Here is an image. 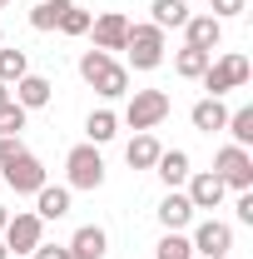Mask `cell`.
Masks as SVG:
<instances>
[{
    "mask_svg": "<svg viewBox=\"0 0 253 259\" xmlns=\"http://www.w3.org/2000/svg\"><path fill=\"white\" fill-rule=\"evenodd\" d=\"M169 110H174V100L164 95V90H134L129 105H124V125L134 130V135H149L154 125L169 120Z\"/></svg>",
    "mask_w": 253,
    "mask_h": 259,
    "instance_id": "obj_2",
    "label": "cell"
},
{
    "mask_svg": "<svg viewBox=\"0 0 253 259\" xmlns=\"http://www.w3.org/2000/svg\"><path fill=\"white\" fill-rule=\"evenodd\" d=\"M214 259H228V254H214Z\"/></svg>",
    "mask_w": 253,
    "mask_h": 259,
    "instance_id": "obj_38",
    "label": "cell"
},
{
    "mask_svg": "<svg viewBox=\"0 0 253 259\" xmlns=\"http://www.w3.org/2000/svg\"><path fill=\"white\" fill-rule=\"evenodd\" d=\"M85 135H90V145L114 140V135H119V115H114V110H95V115L85 120Z\"/></svg>",
    "mask_w": 253,
    "mask_h": 259,
    "instance_id": "obj_22",
    "label": "cell"
},
{
    "mask_svg": "<svg viewBox=\"0 0 253 259\" xmlns=\"http://www.w3.org/2000/svg\"><path fill=\"white\" fill-rule=\"evenodd\" d=\"M0 239H5V249H10V254H35V244H45V220H40L35 209H20V214H10V220H5Z\"/></svg>",
    "mask_w": 253,
    "mask_h": 259,
    "instance_id": "obj_4",
    "label": "cell"
},
{
    "mask_svg": "<svg viewBox=\"0 0 253 259\" xmlns=\"http://www.w3.org/2000/svg\"><path fill=\"white\" fill-rule=\"evenodd\" d=\"M50 95H55V85L45 75H20L15 80V105H25V110H45Z\"/></svg>",
    "mask_w": 253,
    "mask_h": 259,
    "instance_id": "obj_13",
    "label": "cell"
},
{
    "mask_svg": "<svg viewBox=\"0 0 253 259\" xmlns=\"http://www.w3.org/2000/svg\"><path fill=\"white\" fill-rule=\"evenodd\" d=\"M104 249H109V234L99 225H80L75 239H70V254H80V259H104Z\"/></svg>",
    "mask_w": 253,
    "mask_h": 259,
    "instance_id": "obj_16",
    "label": "cell"
},
{
    "mask_svg": "<svg viewBox=\"0 0 253 259\" xmlns=\"http://www.w3.org/2000/svg\"><path fill=\"white\" fill-rule=\"evenodd\" d=\"M0 175H5V185H10V190H15V194H35V190H40V185H50V175H45V164L35 160L30 150H25L20 160H10V164H5V169H0Z\"/></svg>",
    "mask_w": 253,
    "mask_h": 259,
    "instance_id": "obj_8",
    "label": "cell"
},
{
    "mask_svg": "<svg viewBox=\"0 0 253 259\" xmlns=\"http://www.w3.org/2000/svg\"><path fill=\"white\" fill-rule=\"evenodd\" d=\"M124 55H129L134 70H159L164 65V30H154V25H129Z\"/></svg>",
    "mask_w": 253,
    "mask_h": 259,
    "instance_id": "obj_6",
    "label": "cell"
},
{
    "mask_svg": "<svg viewBox=\"0 0 253 259\" xmlns=\"http://www.w3.org/2000/svg\"><path fill=\"white\" fill-rule=\"evenodd\" d=\"M228 135H233V145H243L248 150L253 145V105H243V110H228Z\"/></svg>",
    "mask_w": 253,
    "mask_h": 259,
    "instance_id": "obj_24",
    "label": "cell"
},
{
    "mask_svg": "<svg viewBox=\"0 0 253 259\" xmlns=\"http://www.w3.org/2000/svg\"><path fill=\"white\" fill-rule=\"evenodd\" d=\"M233 209H238L243 225H253V190H238V204H233Z\"/></svg>",
    "mask_w": 253,
    "mask_h": 259,
    "instance_id": "obj_31",
    "label": "cell"
},
{
    "mask_svg": "<svg viewBox=\"0 0 253 259\" xmlns=\"http://www.w3.org/2000/svg\"><path fill=\"white\" fill-rule=\"evenodd\" d=\"M184 40H189L194 50H219V40H223V20H214V15H189L184 20Z\"/></svg>",
    "mask_w": 253,
    "mask_h": 259,
    "instance_id": "obj_12",
    "label": "cell"
},
{
    "mask_svg": "<svg viewBox=\"0 0 253 259\" xmlns=\"http://www.w3.org/2000/svg\"><path fill=\"white\" fill-rule=\"evenodd\" d=\"M194 254H204V259H214V254H228L233 249V229L223 225V220H204V225L194 229Z\"/></svg>",
    "mask_w": 253,
    "mask_h": 259,
    "instance_id": "obj_9",
    "label": "cell"
},
{
    "mask_svg": "<svg viewBox=\"0 0 253 259\" xmlns=\"http://www.w3.org/2000/svg\"><path fill=\"white\" fill-rule=\"evenodd\" d=\"M243 10H248V0H214L209 15H214V20H233V15H243Z\"/></svg>",
    "mask_w": 253,
    "mask_h": 259,
    "instance_id": "obj_30",
    "label": "cell"
},
{
    "mask_svg": "<svg viewBox=\"0 0 253 259\" xmlns=\"http://www.w3.org/2000/svg\"><path fill=\"white\" fill-rule=\"evenodd\" d=\"M124 160H129V169H154L159 140H154V135H134V140L124 145Z\"/></svg>",
    "mask_w": 253,
    "mask_h": 259,
    "instance_id": "obj_20",
    "label": "cell"
},
{
    "mask_svg": "<svg viewBox=\"0 0 253 259\" xmlns=\"http://www.w3.org/2000/svg\"><path fill=\"white\" fill-rule=\"evenodd\" d=\"M149 25L154 30H184V20H189V0H154L149 5Z\"/></svg>",
    "mask_w": 253,
    "mask_h": 259,
    "instance_id": "obj_18",
    "label": "cell"
},
{
    "mask_svg": "<svg viewBox=\"0 0 253 259\" xmlns=\"http://www.w3.org/2000/svg\"><path fill=\"white\" fill-rule=\"evenodd\" d=\"M0 259H10V249H5V239H0Z\"/></svg>",
    "mask_w": 253,
    "mask_h": 259,
    "instance_id": "obj_35",
    "label": "cell"
},
{
    "mask_svg": "<svg viewBox=\"0 0 253 259\" xmlns=\"http://www.w3.org/2000/svg\"><path fill=\"white\" fill-rule=\"evenodd\" d=\"M199 80H204V90H209V95L223 100L228 90H238V85H248V80H253V65H248V55H223V60L209 65Z\"/></svg>",
    "mask_w": 253,
    "mask_h": 259,
    "instance_id": "obj_5",
    "label": "cell"
},
{
    "mask_svg": "<svg viewBox=\"0 0 253 259\" xmlns=\"http://www.w3.org/2000/svg\"><path fill=\"white\" fill-rule=\"evenodd\" d=\"M20 75H30L25 50H5V45H0V85H15Z\"/></svg>",
    "mask_w": 253,
    "mask_h": 259,
    "instance_id": "obj_25",
    "label": "cell"
},
{
    "mask_svg": "<svg viewBox=\"0 0 253 259\" xmlns=\"http://www.w3.org/2000/svg\"><path fill=\"white\" fill-rule=\"evenodd\" d=\"M209 65H214V55H209V50H194V45H184V50L174 55V70H179L184 80H199Z\"/></svg>",
    "mask_w": 253,
    "mask_h": 259,
    "instance_id": "obj_23",
    "label": "cell"
},
{
    "mask_svg": "<svg viewBox=\"0 0 253 259\" xmlns=\"http://www.w3.org/2000/svg\"><path fill=\"white\" fill-rule=\"evenodd\" d=\"M25 115H30V110L10 100V105L0 110V135H20V130H25Z\"/></svg>",
    "mask_w": 253,
    "mask_h": 259,
    "instance_id": "obj_28",
    "label": "cell"
},
{
    "mask_svg": "<svg viewBox=\"0 0 253 259\" xmlns=\"http://www.w3.org/2000/svg\"><path fill=\"white\" fill-rule=\"evenodd\" d=\"M5 5H10V0H0V10H5Z\"/></svg>",
    "mask_w": 253,
    "mask_h": 259,
    "instance_id": "obj_37",
    "label": "cell"
},
{
    "mask_svg": "<svg viewBox=\"0 0 253 259\" xmlns=\"http://www.w3.org/2000/svg\"><path fill=\"white\" fill-rule=\"evenodd\" d=\"M35 214L40 220H65L70 214V185H40L35 190Z\"/></svg>",
    "mask_w": 253,
    "mask_h": 259,
    "instance_id": "obj_14",
    "label": "cell"
},
{
    "mask_svg": "<svg viewBox=\"0 0 253 259\" xmlns=\"http://www.w3.org/2000/svg\"><path fill=\"white\" fill-rule=\"evenodd\" d=\"M65 249H70V244H65ZM65 259H80V254H65Z\"/></svg>",
    "mask_w": 253,
    "mask_h": 259,
    "instance_id": "obj_36",
    "label": "cell"
},
{
    "mask_svg": "<svg viewBox=\"0 0 253 259\" xmlns=\"http://www.w3.org/2000/svg\"><path fill=\"white\" fill-rule=\"evenodd\" d=\"M90 35H95V50L114 55V50H124V40H129V20L119 10H109V15H99L95 25H90Z\"/></svg>",
    "mask_w": 253,
    "mask_h": 259,
    "instance_id": "obj_10",
    "label": "cell"
},
{
    "mask_svg": "<svg viewBox=\"0 0 253 259\" xmlns=\"http://www.w3.org/2000/svg\"><path fill=\"white\" fill-rule=\"evenodd\" d=\"M214 175H219L228 190H253V155L243 145H223L214 155Z\"/></svg>",
    "mask_w": 253,
    "mask_h": 259,
    "instance_id": "obj_7",
    "label": "cell"
},
{
    "mask_svg": "<svg viewBox=\"0 0 253 259\" xmlns=\"http://www.w3.org/2000/svg\"><path fill=\"white\" fill-rule=\"evenodd\" d=\"M189 220H194V204H189V194L169 190L164 199H159V225H164V229H184Z\"/></svg>",
    "mask_w": 253,
    "mask_h": 259,
    "instance_id": "obj_17",
    "label": "cell"
},
{
    "mask_svg": "<svg viewBox=\"0 0 253 259\" xmlns=\"http://www.w3.org/2000/svg\"><path fill=\"white\" fill-rule=\"evenodd\" d=\"M70 5H75V0H35V10H30V30H55V25H60V15L65 10H70Z\"/></svg>",
    "mask_w": 253,
    "mask_h": 259,
    "instance_id": "obj_21",
    "label": "cell"
},
{
    "mask_svg": "<svg viewBox=\"0 0 253 259\" xmlns=\"http://www.w3.org/2000/svg\"><path fill=\"white\" fill-rule=\"evenodd\" d=\"M10 100H15V95H10V85H0V110H5V105H10Z\"/></svg>",
    "mask_w": 253,
    "mask_h": 259,
    "instance_id": "obj_33",
    "label": "cell"
},
{
    "mask_svg": "<svg viewBox=\"0 0 253 259\" xmlns=\"http://www.w3.org/2000/svg\"><path fill=\"white\" fill-rule=\"evenodd\" d=\"M65 175H70V190H99L104 185V160H99V145H75L65 155Z\"/></svg>",
    "mask_w": 253,
    "mask_h": 259,
    "instance_id": "obj_3",
    "label": "cell"
},
{
    "mask_svg": "<svg viewBox=\"0 0 253 259\" xmlns=\"http://www.w3.org/2000/svg\"><path fill=\"white\" fill-rule=\"evenodd\" d=\"M154 175L169 185V190H174V185H184V180H189V155H184V150H159Z\"/></svg>",
    "mask_w": 253,
    "mask_h": 259,
    "instance_id": "obj_19",
    "label": "cell"
},
{
    "mask_svg": "<svg viewBox=\"0 0 253 259\" xmlns=\"http://www.w3.org/2000/svg\"><path fill=\"white\" fill-rule=\"evenodd\" d=\"M189 120H194V130L214 135V130H223V125H228V105H223L219 95H204V100H199V105L189 110Z\"/></svg>",
    "mask_w": 253,
    "mask_h": 259,
    "instance_id": "obj_15",
    "label": "cell"
},
{
    "mask_svg": "<svg viewBox=\"0 0 253 259\" xmlns=\"http://www.w3.org/2000/svg\"><path fill=\"white\" fill-rule=\"evenodd\" d=\"M65 254H70L65 244H35V254H30V259H65Z\"/></svg>",
    "mask_w": 253,
    "mask_h": 259,
    "instance_id": "obj_32",
    "label": "cell"
},
{
    "mask_svg": "<svg viewBox=\"0 0 253 259\" xmlns=\"http://www.w3.org/2000/svg\"><path fill=\"white\" fill-rule=\"evenodd\" d=\"M80 75H85L104 100L129 95V70L114 65V55H104V50H85V55H80Z\"/></svg>",
    "mask_w": 253,
    "mask_h": 259,
    "instance_id": "obj_1",
    "label": "cell"
},
{
    "mask_svg": "<svg viewBox=\"0 0 253 259\" xmlns=\"http://www.w3.org/2000/svg\"><path fill=\"white\" fill-rule=\"evenodd\" d=\"M5 220H10V209H5V204H0V229H5Z\"/></svg>",
    "mask_w": 253,
    "mask_h": 259,
    "instance_id": "obj_34",
    "label": "cell"
},
{
    "mask_svg": "<svg viewBox=\"0 0 253 259\" xmlns=\"http://www.w3.org/2000/svg\"><path fill=\"white\" fill-rule=\"evenodd\" d=\"M20 155H25V145H20V135H0V169H5L10 160H20Z\"/></svg>",
    "mask_w": 253,
    "mask_h": 259,
    "instance_id": "obj_29",
    "label": "cell"
},
{
    "mask_svg": "<svg viewBox=\"0 0 253 259\" xmlns=\"http://www.w3.org/2000/svg\"><path fill=\"white\" fill-rule=\"evenodd\" d=\"M154 259H194V244L179 234V229H169L164 239H159V249H154Z\"/></svg>",
    "mask_w": 253,
    "mask_h": 259,
    "instance_id": "obj_26",
    "label": "cell"
},
{
    "mask_svg": "<svg viewBox=\"0 0 253 259\" xmlns=\"http://www.w3.org/2000/svg\"><path fill=\"white\" fill-rule=\"evenodd\" d=\"M189 204L194 209H219L223 204V194H228V185H223L219 175H214V169H209V175H189Z\"/></svg>",
    "mask_w": 253,
    "mask_h": 259,
    "instance_id": "obj_11",
    "label": "cell"
},
{
    "mask_svg": "<svg viewBox=\"0 0 253 259\" xmlns=\"http://www.w3.org/2000/svg\"><path fill=\"white\" fill-rule=\"evenodd\" d=\"M90 25H95V15H90L85 5H70V10L60 15V25H55V30H65V35H90Z\"/></svg>",
    "mask_w": 253,
    "mask_h": 259,
    "instance_id": "obj_27",
    "label": "cell"
}]
</instances>
